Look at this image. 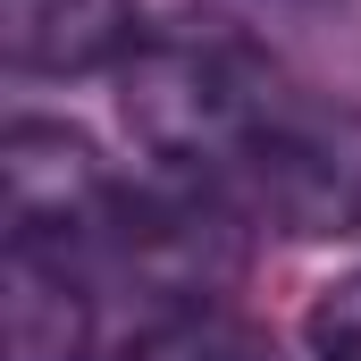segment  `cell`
<instances>
[{
	"instance_id": "cell-3",
	"label": "cell",
	"mask_w": 361,
	"mask_h": 361,
	"mask_svg": "<svg viewBox=\"0 0 361 361\" xmlns=\"http://www.w3.org/2000/svg\"><path fill=\"white\" fill-rule=\"evenodd\" d=\"M244 193L286 235H361V109L294 92L244 160Z\"/></svg>"
},
{
	"instance_id": "cell-7",
	"label": "cell",
	"mask_w": 361,
	"mask_h": 361,
	"mask_svg": "<svg viewBox=\"0 0 361 361\" xmlns=\"http://www.w3.org/2000/svg\"><path fill=\"white\" fill-rule=\"evenodd\" d=\"M118 361H277L261 328L227 319V311H177V319H152Z\"/></svg>"
},
{
	"instance_id": "cell-5",
	"label": "cell",
	"mask_w": 361,
	"mask_h": 361,
	"mask_svg": "<svg viewBox=\"0 0 361 361\" xmlns=\"http://www.w3.org/2000/svg\"><path fill=\"white\" fill-rule=\"evenodd\" d=\"M135 0H0V51L25 76H92L109 59H135Z\"/></svg>"
},
{
	"instance_id": "cell-1",
	"label": "cell",
	"mask_w": 361,
	"mask_h": 361,
	"mask_svg": "<svg viewBox=\"0 0 361 361\" xmlns=\"http://www.w3.org/2000/svg\"><path fill=\"white\" fill-rule=\"evenodd\" d=\"M286 101H294L286 68L235 17H177V25L143 34L135 59L118 68V109H126L135 143L185 177L244 169Z\"/></svg>"
},
{
	"instance_id": "cell-6",
	"label": "cell",
	"mask_w": 361,
	"mask_h": 361,
	"mask_svg": "<svg viewBox=\"0 0 361 361\" xmlns=\"http://www.w3.org/2000/svg\"><path fill=\"white\" fill-rule=\"evenodd\" d=\"M0 311H8V361H85L92 345V294L76 261L8 244L0 261Z\"/></svg>"
},
{
	"instance_id": "cell-4",
	"label": "cell",
	"mask_w": 361,
	"mask_h": 361,
	"mask_svg": "<svg viewBox=\"0 0 361 361\" xmlns=\"http://www.w3.org/2000/svg\"><path fill=\"white\" fill-rule=\"evenodd\" d=\"M109 210H118V177L101 169V152L76 126L17 118L0 135V219H8V244L85 261L101 244V227H109Z\"/></svg>"
},
{
	"instance_id": "cell-8",
	"label": "cell",
	"mask_w": 361,
	"mask_h": 361,
	"mask_svg": "<svg viewBox=\"0 0 361 361\" xmlns=\"http://www.w3.org/2000/svg\"><path fill=\"white\" fill-rule=\"evenodd\" d=\"M302 345H311V361H361V269L319 286V302L302 319Z\"/></svg>"
},
{
	"instance_id": "cell-2",
	"label": "cell",
	"mask_w": 361,
	"mask_h": 361,
	"mask_svg": "<svg viewBox=\"0 0 361 361\" xmlns=\"http://www.w3.org/2000/svg\"><path fill=\"white\" fill-rule=\"evenodd\" d=\"M244 210L210 177H169V185H118V210L101 227L85 261L101 277L135 286L143 302H160V319L177 311H219V294L244 277Z\"/></svg>"
}]
</instances>
